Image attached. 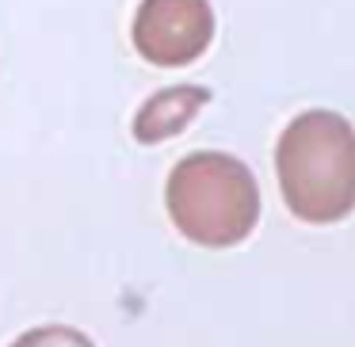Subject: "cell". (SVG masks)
<instances>
[{
  "label": "cell",
  "instance_id": "obj_1",
  "mask_svg": "<svg viewBox=\"0 0 355 347\" xmlns=\"http://www.w3.org/2000/svg\"><path fill=\"white\" fill-rule=\"evenodd\" d=\"M279 191L294 217L332 225L355 210V126L336 111H302L275 145Z\"/></svg>",
  "mask_w": 355,
  "mask_h": 347
},
{
  "label": "cell",
  "instance_id": "obj_2",
  "mask_svg": "<svg viewBox=\"0 0 355 347\" xmlns=\"http://www.w3.org/2000/svg\"><path fill=\"white\" fill-rule=\"evenodd\" d=\"M164 206L187 240L202 248H233L260 222V187L245 161L202 149L172 168Z\"/></svg>",
  "mask_w": 355,
  "mask_h": 347
},
{
  "label": "cell",
  "instance_id": "obj_3",
  "mask_svg": "<svg viewBox=\"0 0 355 347\" xmlns=\"http://www.w3.org/2000/svg\"><path fill=\"white\" fill-rule=\"evenodd\" d=\"M134 50L149 65L180 69L207 54L214 39L210 0H141L130 27Z\"/></svg>",
  "mask_w": 355,
  "mask_h": 347
},
{
  "label": "cell",
  "instance_id": "obj_4",
  "mask_svg": "<svg viewBox=\"0 0 355 347\" xmlns=\"http://www.w3.org/2000/svg\"><path fill=\"white\" fill-rule=\"evenodd\" d=\"M210 92L207 88H191V84H180V88H164V92L149 96L141 103L138 118H134V138L153 145V141H164L172 134L187 130L191 118L207 107Z\"/></svg>",
  "mask_w": 355,
  "mask_h": 347
},
{
  "label": "cell",
  "instance_id": "obj_5",
  "mask_svg": "<svg viewBox=\"0 0 355 347\" xmlns=\"http://www.w3.org/2000/svg\"><path fill=\"white\" fill-rule=\"evenodd\" d=\"M12 347H96V344L69 324H42V328H27Z\"/></svg>",
  "mask_w": 355,
  "mask_h": 347
}]
</instances>
